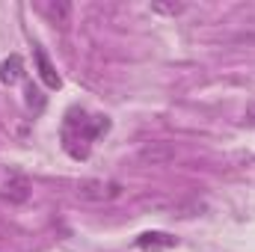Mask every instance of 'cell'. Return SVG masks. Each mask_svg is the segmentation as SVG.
I'll return each mask as SVG.
<instances>
[{
  "instance_id": "1",
  "label": "cell",
  "mask_w": 255,
  "mask_h": 252,
  "mask_svg": "<svg viewBox=\"0 0 255 252\" xmlns=\"http://www.w3.org/2000/svg\"><path fill=\"white\" fill-rule=\"evenodd\" d=\"M110 130V119L101 113H86L83 107H71L63 119V148L74 160H86L95 139Z\"/></svg>"
},
{
  "instance_id": "2",
  "label": "cell",
  "mask_w": 255,
  "mask_h": 252,
  "mask_svg": "<svg viewBox=\"0 0 255 252\" xmlns=\"http://www.w3.org/2000/svg\"><path fill=\"white\" fill-rule=\"evenodd\" d=\"M0 199L12 202V205H21L30 199V181L24 172L18 169H3L0 172Z\"/></svg>"
},
{
  "instance_id": "3",
  "label": "cell",
  "mask_w": 255,
  "mask_h": 252,
  "mask_svg": "<svg viewBox=\"0 0 255 252\" xmlns=\"http://www.w3.org/2000/svg\"><path fill=\"white\" fill-rule=\"evenodd\" d=\"M122 193V184L116 181H101V178H89V181H80L77 184V196L86 199V202H110Z\"/></svg>"
},
{
  "instance_id": "4",
  "label": "cell",
  "mask_w": 255,
  "mask_h": 252,
  "mask_svg": "<svg viewBox=\"0 0 255 252\" xmlns=\"http://www.w3.org/2000/svg\"><path fill=\"white\" fill-rule=\"evenodd\" d=\"M136 247L142 252H163V250H172L178 247V238L166 235V232H145L136 238Z\"/></svg>"
},
{
  "instance_id": "5",
  "label": "cell",
  "mask_w": 255,
  "mask_h": 252,
  "mask_svg": "<svg viewBox=\"0 0 255 252\" xmlns=\"http://www.w3.org/2000/svg\"><path fill=\"white\" fill-rule=\"evenodd\" d=\"M36 65H39V77L45 80V86H48V89H60V86H63V80H60L57 68H54V63L48 60V54H45L42 48H36Z\"/></svg>"
},
{
  "instance_id": "6",
  "label": "cell",
  "mask_w": 255,
  "mask_h": 252,
  "mask_svg": "<svg viewBox=\"0 0 255 252\" xmlns=\"http://www.w3.org/2000/svg\"><path fill=\"white\" fill-rule=\"evenodd\" d=\"M21 74H24V63H21V57H18V54H12L9 60H3V63H0V80H3V83H9V86H12V83H18V80H21Z\"/></svg>"
},
{
  "instance_id": "7",
  "label": "cell",
  "mask_w": 255,
  "mask_h": 252,
  "mask_svg": "<svg viewBox=\"0 0 255 252\" xmlns=\"http://www.w3.org/2000/svg\"><path fill=\"white\" fill-rule=\"evenodd\" d=\"M39 12L48 15L51 24H68V18H71V6L68 3H39Z\"/></svg>"
},
{
  "instance_id": "8",
  "label": "cell",
  "mask_w": 255,
  "mask_h": 252,
  "mask_svg": "<svg viewBox=\"0 0 255 252\" xmlns=\"http://www.w3.org/2000/svg\"><path fill=\"white\" fill-rule=\"evenodd\" d=\"M27 107H33L36 113H39V110H45V95H42V89H39V86H33V83L27 86Z\"/></svg>"
},
{
  "instance_id": "9",
  "label": "cell",
  "mask_w": 255,
  "mask_h": 252,
  "mask_svg": "<svg viewBox=\"0 0 255 252\" xmlns=\"http://www.w3.org/2000/svg\"><path fill=\"white\" fill-rule=\"evenodd\" d=\"M151 9L163 12V15H178V12H184V3H154Z\"/></svg>"
},
{
  "instance_id": "10",
  "label": "cell",
  "mask_w": 255,
  "mask_h": 252,
  "mask_svg": "<svg viewBox=\"0 0 255 252\" xmlns=\"http://www.w3.org/2000/svg\"><path fill=\"white\" fill-rule=\"evenodd\" d=\"M250 122H253V125H255V104H253V107H250Z\"/></svg>"
}]
</instances>
